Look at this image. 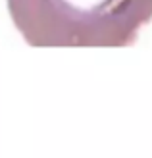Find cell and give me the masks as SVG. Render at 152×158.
Returning <instances> with one entry per match:
<instances>
[{
	"label": "cell",
	"instance_id": "1",
	"mask_svg": "<svg viewBox=\"0 0 152 158\" xmlns=\"http://www.w3.org/2000/svg\"><path fill=\"white\" fill-rule=\"evenodd\" d=\"M8 12L31 46L119 48L152 19V0H8Z\"/></svg>",
	"mask_w": 152,
	"mask_h": 158
}]
</instances>
